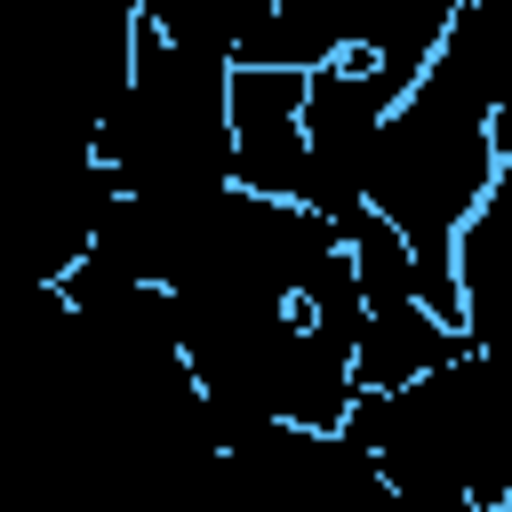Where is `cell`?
<instances>
[{
  "label": "cell",
  "mask_w": 512,
  "mask_h": 512,
  "mask_svg": "<svg viewBox=\"0 0 512 512\" xmlns=\"http://www.w3.org/2000/svg\"><path fill=\"white\" fill-rule=\"evenodd\" d=\"M304 88L296 64H232V184L264 200H312V136H304Z\"/></svg>",
  "instance_id": "1"
}]
</instances>
